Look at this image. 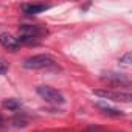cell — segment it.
Returning a JSON list of instances; mask_svg holds the SVG:
<instances>
[{
  "label": "cell",
  "instance_id": "cell-1",
  "mask_svg": "<svg viewBox=\"0 0 132 132\" xmlns=\"http://www.w3.org/2000/svg\"><path fill=\"white\" fill-rule=\"evenodd\" d=\"M23 67L25 69H30V70L50 69V67H54V61L50 56H47V54H36V56H31V57L25 59Z\"/></svg>",
  "mask_w": 132,
  "mask_h": 132
},
{
  "label": "cell",
  "instance_id": "cell-2",
  "mask_svg": "<svg viewBox=\"0 0 132 132\" xmlns=\"http://www.w3.org/2000/svg\"><path fill=\"white\" fill-rule=\"evenodd\" d=\"M37 93L42 100H45L47 103H51V104H64L65 100L62 96L61 92H57L56 89L50 87V86H39L37 87Z\"/></svg>",
  "mask_w": 132,
  "mask_h": 132
},
{
  "label": "cell",
  "instance_id": "cell-3",
  "mask_svg": "<svg viewBox=\"0 0 132 132\" xmlns=\"http://www.w3.org/2000/svg\"><path fill=\"white\" fill-rule=\"evenodd\" d=\"M93 93L96 96H101L104 100H112V101H124L129 103L132 100L130 93H123V92H112V90H93Z\"/></svg>",
  "mask_w": 132,
  "mask_h": 132
},
{
  "label": "cell",
  "instance_id": "cell-4",
  "mask_svg": "<svg viewBox=\"0 0 132 132\" xmlns=\"http://www.w3.org/2000/svg\"><path fill=\"white\" fill-rule=\"evenodd\" d=\"M19 33H20V36H30V37H34V39H39L40 36H44L47 33V30L44 27H40V25L25 23V25H20Z\"/></svg>",
  "mask_w": 132,
  "mask_h": 132
},
{
  "label": "cell",
  "instance_id": "cell-5",
  "mask_svg": "<svg viewBox=\"0 0 132 132\" xmlns=\"http://www.w3.org/2000/svg\"><path fill=\"white\" fill-rule=\"evenodd\" d=\"M0 44H2L5 48L11 50V51H16V50L20 48V44H19L17 37L11 36V34H8V33H2V34H0Z\"/></svg>",
  "mask_w": 132,
  "mask_h": 132
},
{
  "label": "cell",
  "instance_id": "cell-6",
  "mask_svg": "<svg viewBox=\"0 0 132 132\" xmlns=\"http://www.w3.org/2000/svg\"><path fill=\"white\" fill-rule=\"evenodd\" d=\"M48 8L50 6L48 5H44V3H25L22 6L23 13H27V14H39V13H44Z\"/></svg>",
  "mask_w": 132,
  "mask_h": 132
},
{
  "label": "cell",
  "instance_id": "cell-7",
  "mask_svg": "<svg viewBox=\"0 0 132 132\" xmlns=\"http://www.w3.org/2000/svg\"><path fill=\"white\" fill-rule=\"evenodd\" d=\"M103 79H107V81H110L113 84H124V86L130 84V81H129V78L126 75H118V73H110L107 76H103Z\"/></svg>",
  "mask_w": 132,
  "mask_h": 132
},
{
  "label": "cell",
  "instance_id": "cell-8",
  "mask_svg": "<svg viewBox=\"0 0 132 132\" xmlns=\"http://www.w3.org/2000/svg\"><path fill=\"white\" fill-rule=\"evenodd\" d=\"M98 107L106 113V115H110V117H123L124 113L121 112V110H117V109H110V107H107V106H103V104H98Z\"/></svg>",
  "mask_w": 132,
  "mask_h": 132
},
{
  "label": "cell",
  "instance_id": "cell-9",
  "mask_svg": "<svg viewBox=\"0 0 132 132\" xmlns=\"http://www.w3.org/2000/svg\"><path fill=\"white\" fill-rule=\"evenodd\" d=\"M3 107H6V109H13V110H16V109L19 107V103H17L16 100H5V101H3Z\"/></svg>",
  "mask_w": 132,
  "mask_h": 132
},
{
  "label": "cell",
  "instance_id": "cell-10",
  "mask_svg": "<svg viewBox=\"0 0 132 132\" xmlns=\"http://www.w3.org/2000/svg\"><path fill=\"white\" fill-rule=\"evenodd\" d=\"M6 72H8V65H6V62H5L3 59H0V76L5 75Z\"/></svg>",
  "mask_w": 132,
  "mask_h": 132
},
{
  "label": "cell",
  "instance_id": "cell-11",
  "mask_svg": "<svg viewBox=\"0 0 132 132\" xmlns=\"http://www.w3.org/2000/svg\"><path fill=\"white\" fill-rule=\"evenodd\" d=\"M130 56H132L130 53H126V54L120 59V62H123V64H126V65H127V64H130Z\"/></svg>",
  "mask_w": 132,
  "mask_h": 132
},
{
  "label": "cell",
  "instance_id": "cell-12",
  "mask_svg": "<svg viewBox=\"0 0 132 132\" xmlns=\"http://www.w3.org/2000/svg\"><path fill=\"white\" fill-rule=\"evenodd\" d=\"M0 124H2V117H0Z\"/></svg>",
  "mask_w": 132,
  "mask_h": 132
}]
</instances>
